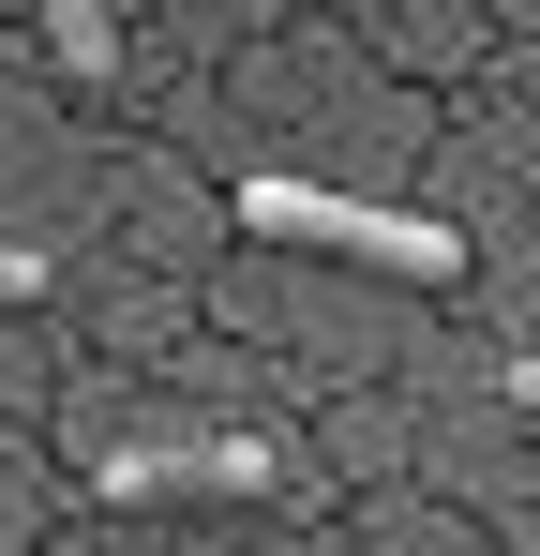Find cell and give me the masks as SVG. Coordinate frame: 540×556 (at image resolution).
<instances>
[{
  "mask_svg": "<svg viewBox=\"0 0 540 556\" xmlns=\"http://www.w3.org/2000/svg\"><path fill=\"white\" fill-rule=\"evenodd\" d=\"M496 15L511 0H390V61L406 76H480L496 61Z\"/></svg>",
  "mask_w": 540,
  "mask_h": 556,
  "instance_id": "cell-3",
  "label": "cell"
},
{
  "mask_svg": "<svg viewBox=\"0 0 540 556\" xmlns=\"http://www.w3.org/2000/svg\"><path fill=\"white\" fill-rule=\"evenodd\" d=\"M46 61H61V76H105V61H120V15H105V0H46Z\"/></svg>",
  "mask_w": 540,
  "mask_h": 556,
  "instance_id": "cell-4",
  "label": "cell"
},
{
  "mask_svg": "<svg viewBox=\"0 0 540 556\" xmlns=\"http://www.w3.org/2000/svg\"><path fill=\"white\" fill-rule=\"evenodd\" d=\"M496 406H511V421H540V346H526L511 376H496Z\"/></svg>",
  "mask_w": 540,
  "mask_h": 556,
  "instance_id": "cell-6",
  "label": "cell"
},
{
  "mask_svg": "<svg viewBox=\"0 0 540 556\" xmlns=\"http://www.w3.org/2000/svg\"><path fill=\"white\" fill-rule=\"evenodd\" d=\"M241 226L256 241H300V256H346V271H390V286H465V226L375 211V195H331V181H285V166L241 181Z\"/></svg>",
  "mask_w": 540,
  "mask_h": 556,
  "instance_id": "cell-1",
  "label": "cell"
},
{
  "mask_svg": "<svg viewBox=\"0 0 540 556\" xmlns=\"http://www.w3.org/2000/svg\"><path fill=\"white\" fill-rule=\"evenodd\" d=\"M105 496H300V466L270 437H151V452H105Z\"/></svg>",
  "mask_w": 540,
  "mask_h": 556,
  "instance_id": "cell-2",
  "label": "cell"
},
{
  "mask_svg": "<svg viewBox=\"0 0 540 556\" xmlns=\"http://www.w3.org/2000/svg\"><path fill=\"white\" fill-rule=\"evenodd\" d=\"M46 286H61V271H46L30 241H0V301H46Z\"/></svg>",
  "mask_w": 540,
  "mask_h": 556,
  "instance_id": "cell-5",
  "label": "cell"
}]
</instances>
